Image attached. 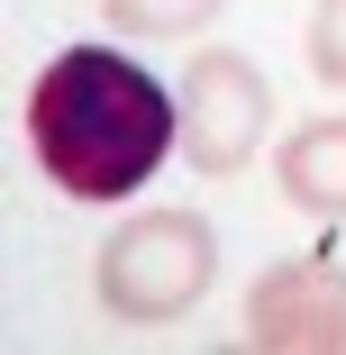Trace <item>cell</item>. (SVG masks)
Returning a JSON list of instances; mask_svg holds the SVG:
<instances>
[{"instance_id":"cell-1","label":"cell","mask_w":346,"mask_h":355,"mask_svg":"<svg viewBox=\"0 0 346 355\" xmlns=\"http://www.w3.org/2000/svg\"><path fill=\"white\" fill-rule=\"evenodd\" d=\"M28 155L73 209H128L182 155V101L128 46H64L28 83Z\"/></svg>"},{"instance_id":"cell-2","label":"cell","mask_w":346,"mask_h":355,"mask_svg":"<svg viewBox=\"0 0 346 355\" xmlns=\"http://www.w3.org/2000/svg\"><path fill=\"white\" fill-rule=\"evenodd\" d=\"M210 282H219V228L182 200L128 209L92 255V301L119 328H173L210 301Z\"/></svg>"},{"instance_id":"cell-3","label":"cell","mask_w":346,"mask_h":355,"mask_svg":"<svg viewBox=\"0 0 346 355\" xmlns=\"http://www.w3.org/2000/svg\"><path fill=\"white\" fill-rule=\"evenodd\" d=\"M182 164L200 182H237L255 155H264V128H273V83L255 73L246 46H200L182 64Z\"/></svg>"},{"instance_id":"cell-4","label":"cell","mask_w":346,"mask_h":355,"mask_svg":"<svg viewBox=\"0 0 346 355\" xmlns=\"http://www.w3.org/2000/svg\"><path fill=\"white\" fill-rule=\"evenodd\" d=\"M246 346L255 355H346V264L328 246L264 264L246 282Z\"/></svg>"},{"instance_id":"cell-5","label":"cell","mask_w":346,"mask_h":355,"mask_svg":"<svg viewBox=\"0 0 346 355\" xmlns=\"http://www.w3.org/2000/svg\"><path fill=\"white\" fill-rule=\"evenodd\" d=\"M273 191H283L292 209H310V219L346 228V110L301 119L283 146H273Z\"/></svg>"},{"instance_id":"cell-6","label":"cell","mask_w":346,"mask_h":355,"mask_svg":"<svg viewBox=\"0 0 346 355\" xmlns=\"http://www.w3.org/2000/svg\"><path fill=\"white\" fill-rule=\"evenodd\" d=\"M219 10L228 0H101L110 37H137V46H191L219 28Z\"/></svg>"},{"instance_id":"cell-7","label":"cell","mask_w":346,"mask_h":355,"mask_svg":"<svg viewBox=\"0 0 346 355\" xmlns=\"http://www.w3.org/2000/svg\"><path fill=\"white\" fill-rule=\"evenodd\" d=\"M301 55H310V83L319 92H346V0H310Z\"/></svg>"}]
</instances>
